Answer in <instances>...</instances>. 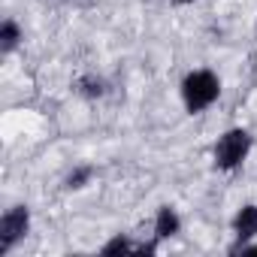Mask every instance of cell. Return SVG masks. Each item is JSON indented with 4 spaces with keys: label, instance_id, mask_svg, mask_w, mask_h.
Here are the masks:
<instances>
[{
    "label": "cell",
    "instance_id": "1",
    "mask_svg": "<svg viewBox=\"0 0 257 257\" xmlns=\"http://www.w3.org/2000/svg\"><path fill=\"white\" fill-rule=\"evenodd\" d=\"M179 94H182V106L188 115H200L206 109H212L221 97V79L215 70L209 67H197L191 73H185L182 85H179Z\"/></svg>",
    "mask_w": 257,
    "mask_h": 257
},
{
    "label": "cell",
    "instance_id": "2",
    "mask_svg": "<svg viewBox=\"0 0 257 257\" xmlns=\"http://www.w3.org/2000/svg\"><path fill=\"white\" fill-rule=\"evenodd\" d=\"M251 149H254V137L245 131V127H230V131H224V134L215 140V146H212L215 170H221V173L239 170V167L248 161Z\"/></svg>",
    "mask_w": 257,
    "mask_h": 257
},
{
    "label": "cell",
    "instance_id": "3",
    "mask_svg": "<svg viewBox=\"0 0 257 257\" xmlns=\"http://www.w3.org/2000/svg\"><path fill=\"white\" fill-rule=\"evenodd\" d=\"M28 233H31V209L25 203L10 206L4 215H0V254L4 257L13 254L25 242Z\"/></svg>",
    "mask_w": 257,
    "mask_h": 257
},
{
    "label": "cell",
    "instance_id": "4",
    "mask_svg": "<svg viewBox=\"0 0 257 257\" xmlns=\"http://www.w3.org/2000/svg\"><path fill=\"white\" fill-rule=\"evenodd\" d=\"M233 245H242L248 239H257V203H245L236 215H233Z\"/></svg>",
    "mask_w": 257,
    "mask_h": 257
},
{
    "label": "cell",
    "instance_id": "5",
    "mask_svg": "<svg viewBox=\"0 0 257 257\" xmlns=\"http://www.w3.org/2000/svg\"><path fill=\"white\" fill-rule=\"evenodd\" d=\"M182 233V218L173 206H161L155 212V239L164 242V239H173Z\"/></svg>",
    "mask_w": 257,
    "mask_h": 257
},
{
    "label": "cell",
    "instance_id": "6",
    "mask_svg": "<svg viewBox=\"0 0 257 257\" xmlns=\"http://www.w3.org/2000/svg\"><path fill=\"white\" fill-rule=\"evenodd\" d=\"M73 88H76V94L85 97V100H100V97L109 94V82H106L103 76H97V73H82V76L73 82Z\"/></svg>",
    "mask_w": 257,
    "mask_h": 257
},
{
    "label": "cell",
    "instance_id": "7",
    "mask_svg": "<svg viewBox=\"0 0 257 257\" xmlns=\"http://www.w3.org/2000/svg\"><path fill=\"white\" fill-rule=\"evenodd\" d=\"M22 43H25V31H22V25L16 19L0 22V55H13Z\"/></svg>",
    "mask_w": 257,
    "mask_h": 257
},
{
    "label": "cell",
    "instance_id": "8",
    "mask_svg": "<svg viewBox=\"0 0 257 257\" xmlns=\"http://www.w3.org/2000/svg\"><path fill=\"white\" fill-rule=\"evenodd\" d=\"M94 167L91 164H79V167H73L67 176H64V191H82V188H88L91 185V179H94Z\"/></svg>",
    "mask_w": 257,
    "mask_h": 257
},
{
    "label": "cell",
    "instance_id": "9",
    "mask_svg": "<svg viewBox=\"0 0 257 257\" xmlns=\"http://www.w3.org/2000/svg\"><path fill=\"white\" fill-rule=\"evenodd\" d=\"M137 245H140V242H134L131 236L115 233V236L100 248V254H103V257H115V254H137Z\"/></svg>",
    "mask_w": 257,
    "mask_h": 257
},
{
    "label": "cell",
    "instance_id": "10",
    "mask_svg": "<svg viewBox=\"0 0 257 257\" xmlns=\"http://www.w3.org/2000/svg\"><path fill=\"white\" fill-rule=\"evenodd\" d=\"M230 254H242V257H257V239H248L242 245H230Z\"/></svg>",
    "mask_w": 257,
    "mask_h": 257
},
{
    "label": "cell",
    "instance_id": "11",
    "mask_svg": "<svg viewBox=\"0 0 257 257\" xmlns=\"http://www.w3.org/2000/svg\"><path fill=\"white\" fill-rule=\"evenodd\" d=\"M173 4H179V7H188V4H197V0H173Z\"/></svg>",
    "mask_w": 257,
    "mask_h": 257
}]
</instances>
